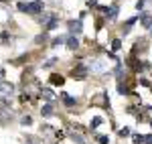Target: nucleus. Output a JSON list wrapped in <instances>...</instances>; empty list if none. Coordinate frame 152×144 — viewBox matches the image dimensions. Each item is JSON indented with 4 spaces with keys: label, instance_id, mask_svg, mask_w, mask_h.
<instances>
[{
    "label": "nucleus",
    "instance_id": "1a4fd4ad",
    "mask_svg": "<svg viewBox=\"0 0 152 144\" xmlns=\"http://www.w3.org/2000/svg\"><path fill=\"white\" fill-rule=\"evenodd\" d=\"M91 69L94 71H104V63L102 61H91Z\"/></svg>",
    "mask_w": 152,
    "mask_h": 144
},
{
    "label": "nucleus",
    "instance_id": "39448f33",
    "mask_svg": "<svg viewBox=\"0 0 152 144\" xmlns=\"http://www.w3.org/2000/svg\"><path fill=\"white\" fill-rule=\"evenodd\" d=\"M142 20V26H146V29H152V14H148V12H144L140 16Z\"/></svg>",
    "mask_w": 152,
    "mask_h": 144
},
{
    "label": "nucleus",
    "instance_id": "2eb2a0df",
    "mask_svg": "<svg viewBox=\"0 0 152 144\" xmlns=\"http://www.w3.org/2000/svg\"><path fill=\"white\" fill-rule=\"evenodd\" d=\"M97 142L99 144H110V140H107V136H97Z\"/></svg>",
    "mask_w": 152,
    "mask_h": 144
},
{
    "label": "nucleus",
    "instance_id": "0eeeda50",
    "mask_svg": "<svg viewBox=\"0 0 152 144\" xmlns=\"http://www.w3.org/2000/svg\"><path fill=\"white\" fill-rule=\"evenodd\" d=\"M105 14H107V18L110 20H116V16H118V6L114 4V6H110L107 10H105Z\"/></svg>",
    "mask_w": 152,
    "mask_h": 144
},
{
    "label": "nucleus",
    "instance_id": "ddd939ff",
    "mask_svg": "<svg viewBox=\"0 0 152 144\" xmlns=\"http://www.w3.org/2000/svg\"><path fill=\"white\" fill-rule=\"evenodd\" d=\"M51 112H53V106H51V104H47V106H43V116H49Z\"/></svg>",
    "mask_w": 152,
    "mask_h": 144
},
{
    "label": "nucleus",
    "instance_id": "f257e3e1",
    "mask_svg": "<svg viewBox=\"0 0 152 144\" xmlns=\"http://www.w3.org/2000/svg\"><path fill=\"white\" fill-rule=\"evenodd\" d=\"M18 10L26 12V14H39L43 12V2H18Z\"/></svg>",
    "mask_w": 152,
    "mask_h": 144
},
{
    "label": "nucleus",
    "instance_id": "dca6fc26",
    "mask_svg": "<svg viewBox=\"0 0 152 144\" xmlns=\"http://www.w3.org/2000/svg\"><path fill=\"white\" fill-rule=\"evenodd\" d=\"M118 91H120V94H128V87H126L124 83H120L118 85Z\"/></svg>",
    "mask_w": 152,
    "mask_h": 144
},
{
    "label": "nucleus",
    "instance_id": "393cba45",
    "mask_svg": "<svg viewBox=\"0 0 152 144\" xmlns=\"http://www.w3.org/2000/svg\"><path fill=\"white\" fill-rule=\"evenodd\" d=\"M2 75H4V69H0V77H2Z\"/></svg>",
    "mask_w": 152,
    "mask_h": 144
},
{
    "label": "nucleus",
    "instance_id": "a211bd4d",
    "mask_svg": "<svg viewBox=\"0 0 152 144\" xmlns=\"http://www.w3.org/2000/svg\"><path fill=\"white\" fill-rule=\"evenodd\" d=\"M61 43H65V39H63V37H59V39H55V41H53V45H55V47H57V45H61Z\"/></svg>",
    "mask_w": 152,
    "mask_h": 144
},
{
    "label": "nucleus",
    "instance_id": "20e7f679",
    "mask_svg": "<svg viewBox=\"0 0 152 144\" xmlns=\"http://www.w3.org/2000/svg\"><path fill=\"white\" fill-rule=\"evenodd\" d=\"M69 29L73 31V33L81 35V31H83V24H81V20H71V23H69Z\"/></svg>",
    "mask_w": 152,
    "mask_h": 144
},
{
    "label": "nucleus",
    "instance_id": "a878e982",
    "mask_svg": "<svg viewBox=\"0 0 152 144\" xmlns=\"http://www.w3.org/2000/svg\"><path fill=\"white\" fill-rule=\"evenodd\" d=\"M150 126H152V120H150Z\"/></svg>",
    "mask_w": 152,
    "mask_h": 144
},
{
    "label": "nucleus",
    "instance_id": "6ab92c4d",
    "mask_svg": "<svg viewBox=\"0 0 152 144\" xmlns=\"http://www.w3.org/2000/svg\"><path fill=\"white\" fill-rule=\"evenodd\" d=\"M130 134V128H122V130H120V136H128Z\"/></svg>",
    "mask_w": 152,
    "mask_h": 144
},
{
    "label": "nucleus",
    "instance_id": "423d86ee",
    "mask_svg": "<svg viewBox=\"0 0 152 144\" xmlns=\"http://www.w3.org/2000/svg\"><path fill=\"white\" fill-rule=\"evenodd\" d=\"M49 81H51L53 85H63V83H65V79H63L61 75H57V73H53V75L49 77Z\"/></svg>",
    "mask_w": 152,
    "mask_h": 144
},
{
    "label": "nucleus",
    "instance_id": "4468645a",
    "mask_svg": "<svg viewBox=\"0 0 152 144\" xmlns=\"http://www.w3.org/2000/svg\"><path fill=\"white\" fill-rule=\"evenodd\" d=\"M120 47H122V41H120V39H116V41L112 43V49H114V51H118Z\"/></svg>",
    "mask_w": 152,
    "mask_h": 144
},
{
    "label": "nucleus",
    "instance_id": "9b49d317",
    "mask_svg": "<svg viewBox=\"0 0 152 144\" xmlns=\"http://www.w3.org/2000/svg\"><path fill=\"white\" fill-rule=\"evenodd\" d=\"M63 104H65V106H73V104H75V99H73V97L71 96H67V94H63Z\"/></svg>",
    "mask_w": 152,
    "mask_h": 144
},
{
    "label": "nucleus",
    "instance_id": "5701e85b",
    "mask_svg": "<svg viewBox=\"0 0 152 144\" xmlns=\"http://www.w3.org/2000/svg\"><path fill=\"white\" fill-rule=\"evenodd\" d=\"M144 142H146V144H152V134H150V136H144Z\"/></svg>",
    "mask_w": 152,
    "mask_h": 144
},
{
    "label": "nucleus",
    "instance_id": "aec40b11",
    "mask_svg": "<svg viewBox=\"0 0 152 144\" xmlns=\"http://www.w3.org/2000/svg\"><path fill=\"white\" fill-rule=\"evenodd\" d=\"M47 41V35H41V37H37V43H45Z\"/></svg>",
    "mask_w": 152,
    "mask_h": 144
},
{
    "label": "nucleus",
    "instance_id": "f03ea898",
    "mask_svg": "<svg viewBox=\"0 0 152 144\" xmlns=\"http://www.w3.org/2000/svg\"><path fill=\"white\" fill-rule=\"evenodd\" d=\"M71 77H73V79H85V77H87V67L77 65V67L71 71Z\"/></svg>",
    "mask_w": 152,
    "mask_h": 144
},
{
    "label": "nucleus",
    "instance_id": "6e6552de",
    "mask_svg": "<svg viewBox=\"0 0 152 144\" xmlns=\"http://www.w3.org/2000/svg\"><path fill=\"white\" fill-rule=\"evenodd\" d=\"M67 47H69L71 51H75V49L79 47V41H77L75 37H69V39H67Z\"/></svg>",
    "mask_w": 152,
    "mask_h": 144
},
{
    "label": "nucleus",
    "instance_id": "f3484780",
    "mask_svg": "<svg viewBox=\"0 0 152 144\" xmlns=\"http://www.w3.org/2000/svg\"><path fill=\"white\" fill-rule=\"evenodd\" d=\"M99 124H102V118H94V120H91V128H97Z\"/></svg>",
    "mask_w": 152,
    "mask_h": 144
},
{
    "label": "nucleus",
    "instance_id": "7ed1b4c3",
    "mask_svg": "<svg viewBox=\"0 0 152 144\" xmlns=\"http://www.w3.org/2000/svg\"><path fill=\"white\" fill-rule=\"evenodd\" d=\"M12 91H14L12 83H0V94H2L4 97H8V96L12 94Z\"/></svg>",
    "mask_w": 152,
    "mask_h": 144
},
{
    "label": "nucleus",
    "instance_id": "9d476101",
    "mask_svg": "<svg viewBox=\"0 0 152 144\" xmlns=\"http://www.w3.org/2000/svg\"><path fill=\"white\" fill-rule=\"evenodd\" d=\"M57 26H59V20L55 18V16H53V18H51V20L47 23V31H53V29H57Z\"/></svg>",
    "mask_w": 152,
    "mask_h": 144
},
{
    "label": "nucleus",
    "instance_id": "f8f14e48",
    "mask_svg": "<svg viewBox=\"0 0 152 144\" xmlns=\"http://www.w3.org/2000/svg\"><path fill=\"white\" fill-rule=\"evenodd\" d=\"M71 138H73V142H77V144H87L81 136H79V134H71Z\"/></svg>",
    "mask_w": 152,
    "mask_h": 144
},
{
    "label": "nucleus",
    "instance_id": "412c9836",
    "mask_svg": "<svg viewBox=\"0 0 152 144\" xmlns=\"http://www.w3.org/2000/svg\"><path fill=\"white\" fill-rule=\"evenodd\" d=\"M134 142H136V144H140V142H144V136H134Z\"/></svg>",
    "mask_w": 152,
    "mask_h": 144
},
{
    "label": "nucleus",
    "instance_id": "b1692460",
    "mask_svg": "<svg viewBox=\"0 0 152 144\" xmlns=\"http://www.w3.org/2000/svg\"><path fill=\"white\" fill-rule=\"evenodd\" d=\"M87 4H89V6H95V4H97V0H89Z\"/></svg>",
    "mask_w": 152,
    "mask_h": 144
},
{
    "label": "nucleus",
    "instance_id": "bb28decb",
    "mask_svg": "<svg viewBox=\"0 0 152 144\" xmlns=\"http://www.w3.org/2000/svg\"><path fill=\"white\" fill-rule=\"evenodd\" d=\"M150 31H152V29H150Z\"/></svg>",
    "mask_w": 152,
    "mask_h": 144
},
{
    "label": "nucleus",
    "instance_id": "4be33fe9",
    "mask_svg": "<svg viewBox=\"0 0 152 144\" xmlns=\"http://www.w3.org/2000/svg\"><path fill=\"white\" fill-rule=\"evenodd\" d=\"M20 122H23L24 126H28V124H31V122H33V120H31V118H28V116H26V118H23V120H20Z\"/></svg>",
    "mask_w": 152,
    "mask_h": 144
}]
</instances>
